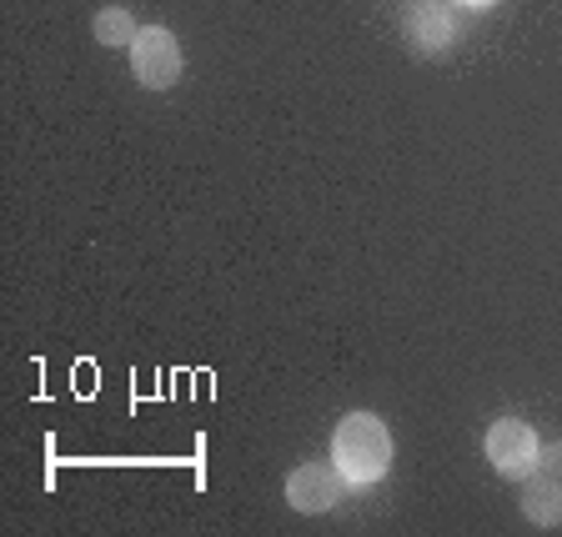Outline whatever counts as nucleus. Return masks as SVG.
I'll return each mask as SVG.
<instances>
[{
    "label": "nucleus",
    "instance_id": "obj_9",
    "mask_svg": "<svg viewBox=\"0 0 562 537\" xmlns=\"http://www.w3.org/2000/svg\"><path fill=\"white\" fill-rule=\"evenodd\" d=\"M462 5H472V11H482V5H497V0H462Z\"/></svg>",
    "mask_w": 562,
    "mask_h": 537
},
{
    "label": "nucleus",
    "instance_id": "obj_1",
    "mask_svg": "<svg viewBox=\"0 0 562 537\" xmlns=\"http://www.w3.org/2000/svg\"><path fill=\"white\" fill-rule=\"evenodd\" d=\"M331 462L341 468V478H347L351 488L382 482L386 468H392V433H386V422L372 417V412L341 417L337 437H331Z\"/></svg>",
    "mask_w": 562,
    "mask_h": 537
},
{
    "label": "nucleus",
    "instance_id": "obj_5",
    "mask_svg": "<svg viewBox=\"0 0 562 537\" xmlns=\"http://www.w3.org/2000/svg\"><path fill=\"white\" fill-rule=\"evenodd\" d=\"M407 41L422 51V56H447L452 41H457V21L447 15V5L422 0V5H412L407 11Z\"/></svg>",
    "mask_w": 562,
    "mask_h": 537
},
{
    "label": "nucleus",
    "instance_id": "obj_6",
    "mask_svg": "<svg viewBox=\"0 0 562 537\" xmlns=\"http://www.w3.org/2000/svg\"><path fill=\"white\" fill-rule=\"evenodd\" d=\"M522 517L532 527H558L562 523V478L532 472V482L522 488Z\"/></svg>",
    "mask_w": 562,
    "mask_h": 537
},
{
    "label": "nucleus",
    "instance_id": "obj_3",
    "mask_svg": "<svg viewBox=\"0 0 562 537\" xmlns=\"http://www.w3.org/2000/svg\"><path fill=\"white\" fill-rule=\"evenodd\" d=\"M487 462L503 478H532L538 472V452H542V443H538V433L527 427L522 417H503V422H492L487 427Z\"/></svg>",
    "mask_w": 562,
    "mask_h": 537
},
{
    "label": "nucleus",
    "instance_id": "obj_8",
    "mask_svg": "<svg viewBox=\"0 0 562 537\" xmlns=\"http://www.w3.org/2000/svg\"><path fill=\"white\" fill-rule=\"evenodd\" d=\"M538 472H548V478H562V443H548L538 452Z\"/></svg>",
    "mask_w": 562,
    "mask_h": 537
},
{
    "label": "nucleus",
    "instance_id": "obj_2",
    "mask_svg": "<svg viewBox=\"0 0 562 537\" xmlns=\"http://www.w3.org/2000/svg\"><path fill=\"white\" fill-rule=\"evenodd\" d=\"M181 41H176L166 25H146V31L131 41V70L146 91H171L181 81Z\"/></svg>",
    "mask_w": 562,
    "mask_h": 537
},
{
    "label": "nucleus",
    "instance_id": "obj_4",
    "mask_svg": "<svg viewBox=\"0 0 562 537\" xmlns=\"http://www.w3.org/2000/svg\"><path fill=\"white\" fill-rule=\"evenodd\" d=\"M347 488L351 482L341 478L337 462H302V468L286 472V503L296 513H331Z\"/></svg>",
    "mask_w": 562,
    "mask_h": 537
},
{
    "label": "nucleus",
    "instance_id": "obj_7",
    "mask_svg": "<svg viewBox=\"0 0 562 537\" xmlns=\"http://www.w3.org/2000/svg\"><path fill=\"white\" fill-rule=\"evenodd\" d=\"M91 35H95V41H101V46H111V51H121V46L131 51V41H136V35H140V25L131 21V11H126V5H105V11H95Z\"/></svg>",
    "mask_w": 562,
    "mask_h": 537
}]
</instances>
